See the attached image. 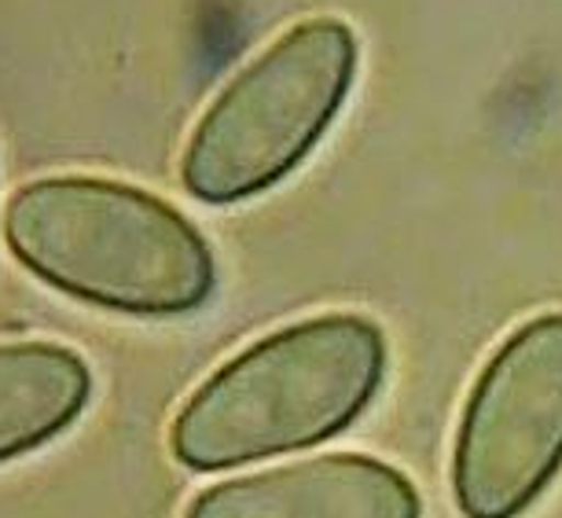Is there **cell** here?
Here are the masks:
<instances>
[{
	"instance_id": "1",
	"label": "cell",
	"mask_w": 562,
	"mask_h": 518,
	"mask_svg": "<svg viewBox=\"0 0 562 518\" xmlns=\"http://www.w3.org/2000/svg\"><path fill=\"white\" fill-rule=\"evenodd\" d=\"M4 247L52 291L136 320L199 313L217 291L214 247L195 221L111 177L19 184L4 203Z\"/></svg>"
},
{
	"instance_id": "2",
	"label": "cell",
	"mask_w": 562,
	"mask_h": 518,
	"mask_svg": "<svg viewBox=\"0 0 562 518\" xmlns=\"http://www.w3.org/2000/svg\"><path fill=\"white\" fill-rule=\"evenodd\" d=\"M386 335L371 316L321 313L217 364L169 423L188 471H228L338 438L386 383Z\"/></svg>"
},
{
	"instance_id": "3",
	"label": "cell",
	"mask_w": 562,
	"mask_h": 518,
	"mask_svg": "<svg viewBox=\"0 0 562 518\" xmlns=\"http://www.w3.org/2000/svg\"><path fill=\"white\" fill-rule=\"evenodd\" d=\"M357 34L335 15L302 19L217 92L180 155V184L236 206L294 173L331 130L357 78Z\"/></svg>"
},
{
	"instance_id": "4",
	"label": "cell",
	"mask_w": 562,
	"mask_h": 518,
	"mask_svg": "<svg viewBox=\"0 0 562 518\" xmlns=\"http://www.w3.org/2000/svg\"><path fill=\"white\" fill-rule=\"evenodd\" d=\"M562 471V313L526 320L463 405L452 496L463 518H522Z\"/></svg>"
},
{
	"instance_id": "5",
	"label": "cell",
	"mask_w": 562,
	"mask_h": 518,
	"mask_svg": "<svg viewBox=\"0 0 562 518\" xmlns=\"http://www.w3.org/2000/svg\"><path fill=\"white\" fill-rule=\"evenodd\" d=\"M184 518H423V496L394 463L324 452L210 485Z\"/></svg>"
},
{
	"instance_id": "6",
	"label": "cell",
	"mask_w": 562,
	"mask_h": 518,
	"mask_svg": "<svg viewBox=\"0 0 562 518\" xmlns=\"http://www.w3.org/2000/svg\"><path fill=\"white\" fill-rule=\"evenodd\" d=\"M92 401L89 361L63 342H0V463L30 457L81 419Z\"/></svg>"
}]
</instances>
